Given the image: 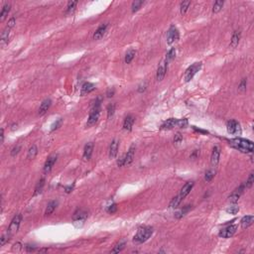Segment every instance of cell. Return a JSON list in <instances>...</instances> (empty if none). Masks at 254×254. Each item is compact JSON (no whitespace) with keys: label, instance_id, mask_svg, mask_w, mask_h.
Wrapping results in <instances>:
<instances>
[{"label":"cell","instance_id":"6da1fadb","mask_svg":"<svg viewBox=\"0 0 254 254\" xmlns=\"http://www.w3.org/2000/svg\"><path fill=\"white\" fill-rule=\"evenodd\" d=\"M228 143L235 149L242 153H252L253 152V143L252 141L243 138H233L228 140Z\"/></svg>","mask_w":254,"mask_h":254},{"label":"cell","instance_id":"7a4b0ae2","mask_svg":"<svg viewBox=\"0 0 254 254\" xmlns=\"http://www.w3.org/2000/svg\"><path fill=\"white\" fill-rule=\"evenodd\" d=\"M153 234V227L151 226H143V227H140L138 229L137 233L134 235L133 237V241L135 243H144L146 242L148 239L152 236Z\"/></svg>","mask_w":254,"mask_h":254},{"label":"cell","instance_id":"3957f363","mask_svg":"<svg viewBox=\"0 0 254 254\" xmlns=\"http://www.w3.org/2000/svg\"><path fill=\"white\" fill-rule=\"evenodd\" d=\"M99 115H100V99L97 98L95 102L93 103L91 112H89V116L87 122V127H91L92 125H95L97 122L98 118H99Z\"/></svg>","mask_w":254,"mask_h":254},{"label":"cell","instance_id":"277c9868","mask_svg":"<svg viewBox=\"0 0 254 254\" xmlns=\"http://www.w3.org/2000/svg\"><path fill=\"white\" fill-rule=\"evenodd\" d=\"M21 220H22V214H16L12 218L10 225H9V227L7 229V232H6L10 237L18 231V229H19V226H20V223H21Z\"/></svg>","mask_w":254,"mask_h":254},{"label":"cell","instance_id":"5b68a950","mask_svg":"<svg viewBox=\"0 0 254 254\" xmlns=\"http://www.w3.org/2000/svg\"><path fill=\"white\" fill-rule=\"evenodd\" d=\"M201 69V63H195L194 65H192L191 67H189L187 69L185 76H184V79L185 82L188 83L190 82L191 79L195 77V74L199 72V70Z\"/></svg>","mask_w":254,"mask_h":254},{"label":"cell","instance_id":"8992f818","mask_svg":"<svg viewBox=\"0 0 254 254\" xmlns=\"http://www.w3.org/2000/svg\"><path fill=\"white\" fill-rule=\"evenodd\" d=\"M226 129L227 132L231 135H240L241 134V127L240 124L236 120L231 119L226 123Z\"/></svg>","mask_w":254,"mask_h":254},{"label":"cell","instance_id":"52a82bcc","mask_svg":"<svg viewBox=\"0 0 254 254\" xmlns=\"http://www.w3.org/2000/svg\"><path fill=\"white\" fill-rule=\"evenodd\" d=\"M236 230H237V225L236 224H230V225H228V226L224 227V228H222V230H220L218 235L222 238H229V237L233 236V235L235 234V232H236Z\"/></svg>","mask_w":254,"mask_h":254},{"label":"cell","instance_id":"ba28073f","mask_svg":"<svg viewBox=\"0 0 254 254\" xmlns=\"http://www.w3.org/2000/svg\"><path fill=\"white\" fill-rule=\"evenodd\" d=\"M179 37H180V34H179L177 28L175 26L170 27V29L167 32V44L172 45L174 42L179 40Z\"/></svg>","mask_w":254,"mask_h":254},{"label":"cell","instance_id":"9c48e42d","mask_svg":"<svg viewBox=\"0 0 254 254\" xmlns=\"http://www.w3.org/2000/svg\"><path fill=\"white\" fill-rule=\"evenodd\" d=\"M245 189H246V188H245V186H244V184L241 185L240 187H238L237 189L234 190L231 193V195L228 197V201H230V203L235 204L239 199H240V197L243 194V192H244V190H245Z\"/></svg>","mask_w":254,"mask_h":254},{"label":"cell","instance_id":"30bf717a","mask_svg":"<svg viewBox=\"0 0 254 254\" xmlns=\"http://www.w3.org/2000/svg\"><path fill=\"white\" fill-rule=\"evenodd\" d=\"M167 62L165 60H163L161 63H160L158 70H157V74H156V78L158 82H162L163 78H165V74L167 72Z\"/></svg>","mask_w":254,"mask_h":254},{"label":"cell","instance_id":"8fae6325","mask_svg":"<svg viewBox=\"0 0 254 254\" xmlns=\"http://www.w3.org/2000/svg\"><path fill=\"white\" fill-rule=\"evenodd\" d=\"M194 185H195L194 182H188V183H186L185 186L182 188V190L180 192V194L178 195V197L183 201L191 193V191L193 189V187H194Z\"/></svg>","mask_w":254,"mask_h":254},{"label":"cell","instance_id":"7c38bea8","mask_svg":"<svg viewBox=\"0 0 254 254\" xmlns=\"http://www.w3.org/2000/svg\"><path fill=\"white\" fill-rule=\"evenodd\" d=\"M57 159H58L57 155H54V156H51L48 158V160H47L45 165H44V173L45 174H48L52 171L54 165L56 164V162H57Z\"/></svg>","mask_w":254,"mask_h":254},{"label":"cell","instance_id":"4fadbf2b","mask_svg":"<svg viewBox=\"0 0 254 254\" xmlns=\"http://www.w3.org/2000/svg\"><path fill=\"white\" fill-rule=\"evenodd\" d=\"M219 157H220V149L218 146H214L213 149L210 156V163L214 167H215L219 162Z\"/></svg>","mask_w":254,"mask_h":254},{"label":"cell","instance_id":"5bb4252c","mask_svg":"<svg viewBox=\"0 0 254 254\" xmlns=\"http://www.w3.org/2000/svg\"><path fill=\"white\" fill-rule=\"evenodd\" d=\"M118 148H119V141L114 139L109 146V158L110 159H113L116 157L117 153H118Z\"/></svg>","mask_w":254,"mask_h":254},{"label":"cell","instance_id":"9a60e30c","mask_svg":"<svg viewBox=\"0 0 254 254\" xmlns=\"http://www.w3.org/2000/svg\"><path fill=\"white\" fill-rule=\"evenodd\" d=\"M135 122V118L133 115H127L125 117V119L123 121V129L126 130V131H131L132 130V127H133V124Z\"/></svg>","mask_w":254,"mask_h":254},{"label":"cell","instance_id":"2e32d148","mask_svg":"<svg viewBox=\"0 0 254 254\" xmlns=\"http://www.w3.org/2000/svg\"><path fill=\"white\" fill-rule=\"evenodd\" d=\"M12 28L9 27L8 25L4 28V30L2 31L1 33V38H0V44H1V47H3L4 45H6L8 43V40H9V34H10V31H11Z\"/></svg>","mask_w":254,"mask_h":254},{"label":"cell","instance_id":"e0dca14e","mask_svg":"<svg viewBox=\"0 0 254 254\" xmlns=\"http://www.w3.org/2000/svg\"><path fill=\"white\" fill-rule=\"evenodd\" d=\"M108 28V24H102L100 25L99 27L97 28V30L95 32V34H93V39L95 40H99L101 39L103 36H104L105 32Z\"/></svg>","mask_w":254,"mask_h":254},{"label":"cell","instance_id":"ac0fdd59","mask_svg":"<svg viewBox=\"0 0 254 254\" xmlns=\"http://www.w3.org/2000/svg\"><path fill=\"white\" fill-rule=\"evenodd\" d=\"M51 105H52V100L50 99V98H47V99H45L43 102L41 103V105L39 107L38 114L39 115H44L46 112L49 110V108L51 107Z\"/></svg>","mask_w":254,"mask_h":254},{"label":"cell","instance_id":"d6986e66","mask_svg":"<svg viewBox=\"0 0 254 254\" xmlns=\"http://www.w3.org/2000/svg\"><path fill=\"white\" fill-rule=\"evenodd\" d=\"M134 154H135V147L134 145H132L129 150L127 151V153L125 154V162H124V166H128L132 163L133 159H134Z\"/></svg>","mask_w":254,"mask_h":254},{"label":"cell","instance_id":"ffe728a7","mask_svg":"<svg viewBox=\"0 0 254 254\" xmlns=\"http://www.w3.org/2000/svg\"><path fill=\"white\" fill-rule=\"evenodd\" d=\"M87 213L83 210H78L73 215V219L76 222H84V219L87 218Z\"/></svg>","mask_w":254,"mask_h":254},{"label":"cell","instance_id":"44dd1931","mask_svg":"<svg viewBox=\"0 0 254 254\" xmlns=\"http://www.w3.org/2000/svg\"><path fill=\"white\" fill-rule=\"evenodd\" d=\"M95 89V86L91 83H84L82 86V89H81V95H86L87 93L93 91Z\"/></svg>","mask_w":254,"mask_h":254},{"label":"cell","instance_id":"7402d4cb","mask_svg":"<svg viewBox=\"0 0 254 254\" xmlns=\"http://www.w3.org/2000/svg\"><path fill=\"white\" fill-rule=\"evenodd\" d=\"M178 125V119L176 118H169L161 125V129H172L174 127H177Z\"/></svg>","mask_w":254,"mask_h":254},{"label":"cell","instance_id":"603a6c76","mask_svg":"<svg viewBox=\"0 0 254 254\" xmlns=\"http://www.w3.org/2000/svg\"><path fill=\"white\" fill-rule=\"evenodd\" d=\"M92 151H93V143L89 142L87 143L86 146H84V150H83V159L88 161L89 159L91 158L92 155Z\"/></svg>","mask_w":254,"mask_h":254},{"label":"cell","instance_id":"cb8c5ba5","mask_svg":"<svg viewBox=\"0 0 254 254\" xmlns=\"http://www.w3.org/2000/svg\"><path fill=\"white\" fill-rule=\"evenodd\" d=\"M253 220H254V216L253 215H245V216H243V218H241V220H240L241 227L242 228L249 227L253 223Z\"/></svg>","mask_w":254,"mask_h":254},{"label":"cell","instance_id":"d4e9b609","mask_svg":"<svg viewBox=\"0 0 254 254\" xmlns=\"http://www.w3.org/2000/svg\"><path fill=\"white\" fill-rule=\"evenodd\" d=\"M241 37V33L240 31H234V33L232 34L231 40H230V47L232 48H236L239 44V40H240Z\"/></svg>","mask_w":254,"mask_h":254},{"label":"cell","instance_id":"484cf974","mask_svg":"<svg viewBox=\"0 0 254 254\" xmlns=\"http://www.w3.org/2000/svg\"><path fill=\"white\" fill-rule=\"evenodd\" d=\"M10 9H11V4L10 3L4 4V6L2 8V11H1V14H0V20H1V22H3L4 20L6 19V17L8 16L9 12H10Z\"/></svg>","mask_w":254,"mask_h":254},{"label":"cell","instance_id":"4316f807","mask_svg":"<svg viewBox=\"0 0 254 254\" xmlns=\"http://www.w3.org/2000/svg\"><path fill=\"white\" fill-rule=\"evenodd\" d=\"M57 205H58V201H50V203L48 204V205H47V209L45 210V214L46 215H50L54 213V210H56V208H57Z\"/></svg>","mask_w":254,"mask_h":254},{"label":"cell","instance_id":"83f0119b","mask_svg":"<svg viewBox=\"0 0 254 254\" xmlns=\"http://www.w3.org/2000/svg\"><path fill=\"white\" fill-rule=\"evenodd\" d=\"M37 154H38V148H37V146L35 144H33L32 146L29 148V150H28L27 157H28V159L33 160V159H35V157L37 156Z\"/></svg>","mask_w":254,"mask_h":254},{"label":"cell","instance_id":"f1b7e54d","mask_svg":"<svg viewBox=\"0 0 254 254\" xmlns=\"http://www.w3.org/2000/svg\"><path fill=\"white\" fill-rule=\"evenodd\" d=\"M135 54H136V52L133 49H130L129 51H127V53L125 55V63L130 64L131 62H132V60L135 57Z\"/></svg>","mask_w":254,"mask_h":254},{"label":"cell","instance_id":"f546056e","mask_svg":"<svg viewBox=\"0 0 254 254\" xmlns=\"http://www.w3.org/2000/svg\"><path fill=\"white\" fill-rule=\"evenodd\" d=\"M223 5H224V2L222 1V0H218V1H215L214 4V6H213V12L214 13H218L222 9Z\"/></svg>","mask_w":254,"mask_h":254},{"label":"cell","instance_id":"4dcf8cb0","mask_svg":"<svg viewBox=\"0 0 254 254\" xmlns=\"http://www.w3.org/2000/svg\"><path fill=\"white\" fill-rule=\"evenodd\" d=\"M191 208H192V205H186L185 208H183L181 210L177 211V213L175 214V216H176L177 218H181L182 216H184L188 213V211L191 210Z\"/></svg>","mask_w":254,"mask_h":254},{"label":"cell","instance_id":"1f68e13d","mask_svg":"<svg viewBox=\"0 0 254 254\" xmlns=\"http://www.w3.org/2000/svg\"><path fill=\"white\" fill-rule=\"evenodd\" d=\"M45 186V179H41V180L38 182V184H37L36 188H35V192H34V196L36 195H38L39 193L42 192V190H43V188Z\"/></svg>","mask_w":254,"mask_h":254},{"label":"cell","instance_id":"d6a6232c","mask_svg":"<svg viewBox=\"0 0 254 254\" xmlns=\"http://www.w3.org/2000/svg\"><path fill=\"white\" fill-rule=\"evenodd\" d=\"M175 57H176V49H175V48H172V49H170V51H169L168 53H167L165 61H166L167 64H168L169 62H171V61H172L173 59H175Z\"/></svg>","mask_w":254,"mask_h":254},{"label":"cell","instance_id":"836d02e7","mask_svg":"<svg viewBox=\"0 0 254 254\" xmlns=\"http://www.w3.org/2000/svg\"><path fill=\"white\" fill-rule=\"evenodd\" d=\"M191 5V1H183L180 5V12L182 15H184V14L188 11V9H189Z\"/></svg>","mask_w":254,"mask_h":254},{"label":"cell","instance_id":"e575fe53","mask_svg":"<svg viewBox=\"0 0 254 254\" xmlns=\"http://www.w3.org/2000/svg\"><path fill=\"white\" fill-rule=\"evenodd\" d=\"M143 4H144V1H142V0H139V1H134L132 3V6H131V10H132L133 13L137 12Z\"/></svg>","mask_w":254,"mask_h":254},{"label":"cell","instance_id":"d590c367","mask_svg":"<svg viewBox=\"0 0 254 254\" xmlns=\"http://www.w3.org/2000/svg\"><path fill=\"white\" fill-rule=\"evenodd\" d=\"M124 247H125V242H124V241H121V242H119V243H117V244H116L115 247L111 250V252H112V253H118V252H120V251L123 250Z\"/></svg>","mask_w":254,"mask_h":254},{"label":"cell","instance_id":"8d00e7d4","mask_svg":"<svg viewBox=\"0 0 254 254\" xmlns=\"http://www.w3.org/2000/svg\"><path fill=\"white\" fill-rule=\"evenodd\" d=\"M181 203H182V200L177 196V197H174V199L171 201V203H170V205H169V206H170V208L175 209V208H178L179 205H180Z\"/></svg>","mask_w":254,"mask_h":254},{"label":"cell","instance_id":"74e56055","mask_svg":"<svg viewBox=\"0 0 254 254\" xmlns=\"http://www.w3.org/2000/svg\"><path fill=\"white\" fill-rule=\"evenodd\" d=\"M115 111V104L114 103H111L107 106V118H111L114 114Z\"/></svg>","mask_w":254,"mask_h":254},{"label":"cell","instance_id":"f35d334b","mask_svg":"<svg viewBox=\"0 0 254 254\" xmlns=\"http://www.w3.org/2000/svg\"><path fill=\"white\" fill-rule=\"evenodd\" d=\"M253 183H254V174L253 172L249 175L248 179H247V181L245 182V184H244V186H245L246 189H249V188H251L252 185H253Z\"/></svg>","mask_w":254,"mask_h":254},{"label":"cell","instance_id":"ab89813d","mask_svg":"<svg viewBox=\"0 0 254 254\" xmlns=\"http://www.w3.org/2000/svg\"><path fill=\"white\" fill-rule=\"evenodd\" d=\"M239 211V206L237 205H231V206H228L226 209V213L227 214H236Z\"/></svg>","mask_w":254,"mask_h":254},{"label":"cell","instance_id":"60d3db41","mask_svg":"<svg viewBox=\"0 0 254 254\" xmlns=\"http://www.w3.org/2000/svg\"><path fill=\"white\" fill-rule=\"evenodd\" d=\"M215 176V171L214 170H209L208 172L205 173V180L206 182H210L213 180V178Z\"/></svg>","mask_w":254,"mask_h":254},{"label":"cell","instance_id":"b9f144b4","mask_svg":"<svg viewBox=\"0 0 254 254\" xmlns=\"http://www.w3.org/2000/svg\"><path fill=\"white\" fill-rule=\"evenodd\" d=\"M77 4H78V1H70L68 3V6H67V13H70V12H73L74 10V8H76L77 6Z\"/></svg>","mask_w":254,"mask_h":254},{"label":"cell","instance_id":"7bdbcfd3","mask_svg":"<svg viewBox=\"0 0 254 254\" xmlns=\"http://www.w3.org/2000/svg\"><path fill=\"white\" fill-rule=\"evenodd\" d=\"M246 86H247V79L246 78H243L242 81L239 83V87H238V89L241 91H246Z\"/></svg>","mask_w":254,"mask_h":254},{"label":"cell","instance_id":"ee69618b","mask_svg":"<svg viewBox=\"0 0 254 254\" xmlns=\"http://www.w3.org/2000/svg\"><path fill=\"white\" fill-rule=\"evenodd\" d=\"M187 125H188V120L187 119H178L177 127H179V128H185Z\"/></svg>","mask_w":254,"mask_h":254},{"label":"cell","instance_id":"f6af8a7d","mask_svg":"<svg viewBox=\"0 0 254 254\" xmlns=\"http://www.w3.org/2000/svg\"><path fill=\"white\" fill-rule=\"evenodd\" d=\"M62 122H63V119H62V118H59V119L53 124V126H52V129H51V130H52V131H54L55 129H58L59 127H60L61 125H62Z\"/></svg>","mask_w":254,"mask_h":254},{"label":"cell","instance_id":"bcb514c9","mask_svg":"<svg viewBox=\"0 0 254 254\" xmlns=\"http://www.w3.org/2000/svg\"><path fill=\"white\" fill-rule=\"evenodd\" d=\"M116 210H117V205L115 204H112L111 205L108 206V209H107V211L109 214H114Z\"/></svg>","mask_w":254,"mask_h":254},{"label":"cell","instance_id":"7dc6e473","mask_svg":"<svg viewBox=\"0 0 254 254\" xmlns=\"http://www.w3.org/2000/svg\"><path fill=\"white\" fill-rule=\"evenodd\" d=\"M20 150H21V146H20V145H17V146H15V147L12 149V151H11V156H15V155H17L18 153H19Z\"/></svg>","mask_w":254,"mask_h":254},{"label":"cell","instance_id":"c3c4849f","mask_svg":"<svg viewBox=\"0 0 254 254\" xmlns=\"http://www.w3.org/2000/svg\"><path fill=\"white\" fill-rule=\"evenodd\" d=\"M124 162H125V154L118 159V161H117V165H118V167L124 166Z\"/></svg>","mask_w":254,"mask_h":254},{"label":"cell","instance_id":"681fc988","mask_svg":"<svg viewBox=\"0 0 254 254\" xmlns=\"http://www.w3.org/2000/svg\"><path fill=\"white\" fill-rule=\"evenodd\" d=\"M114 93H115V91H114V88L112 87V88H109L106 91V95H107V97H112L114 95Z\"/></svg>","mask_w":254,"mask_h":254},{"label":"cell","instance_id":"f907efd6","mask_svg":"<svg viewBox=\"0 0 254 254\" xmlns=\"http://www.w3.org/2000/svg\"><path fill=\"white\" fill-rule=\"evenodd\" d=\"M146 87H147V86H146V83H143V86H140V87H139L138 91H139V92H143V91H145V89H146Z\"/></svg>","mask_w":254,"mask_h":254},{"label":"cell","instance_id":"816d5d0a","mask_svg":"<svg viewBox=\"0 0 254 254\" xmlns=\"http://www.w3.org/2000/svg\"><path fill=\"white\" fill-rule=\"evenodd\" d=\"M14 247H13V249L14 250H17V251H19L20 250V248H21V244L20 243H15L13 245Z\"/></svg>","mask_w":254,"mask_h":254},{"label":"cell","instance_id":"f5cc1de1","mask_svg":"<svg viewBox=\"0 0 254 254\" xmlns=\"http://www.w3.org/2000/svg\"><path fill=\"white\" fill-rule=\"evenodd\" d=\"M26 250L28 252H31V251H35L36 250V248L35 247H33L31 245H26Z\"/></svg>","mask_w":254,"mask_h":254},{"label":"cell","instance_id":"db71d44e","mask_svg":"<svg viewBox=\"0 0 254 254\" xmlns=\"http://www.w3.org/2000/svg\"><path fill=\"white\" fill-rule=\"evenodd\" d=\"M181 140H182V137H181V135H180V134H177V136L175 137V139H174V141H175L176 143H179Z\"/></svg>","mask_w":254,"mask_h":254},{"label":"cell","instance_id":"11a10c76","mask_svg":"<svg viewBox=\"0 0 254 254\" xmlns=\"http://www.w3.org/2000/svg\"><path fill=\"white\" fill-rule=\"evenodd\" d=\"M73 189H74V187L73 186H70V187H66L65 190H66V193H68V194H69V193H70V192L73 191Z\"/></svg>","mask_w":254,"mask_h":254},{"label":"cell","instance_id":"9f6ffc18","mask_svg":"<svg viewBox=\"0 0 254 254\" xmlns=\"http://www.w3.org/2000/svg\"><path fill=\"white\" fill-rule=\"evenodd\" d=\"M4 142V129H1V143Z\"/></svg>","mask_w":254,"mask_h":254}]
</instances>
